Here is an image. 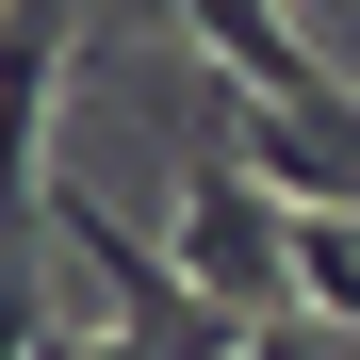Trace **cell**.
<instances>
[{
	"label": "cell",
	"mask_w": 360,
	"mask_h": 360,
	"mask_svg": "<svg viewBox=\"0 0 360 360\" xmlns=\"http://www.w3.org/2000/svg\"><path fill=\"white\" fill-rule=\"evenodd\" d=\"M295 311L360 328V213H311V197H295Z\"/></svg>",
	"instance_id": "cell-3"
},
{
	"label": "cell",
	"mask_w": 360,
	"mask_h": 360,
	"mask_svg": "<svg viewBox=\"0 0 360 360\" xmlns=\"http://www.w3.org/2000/svg\"><path fill=\"white\" fill-rule=\"evenodd\" d=\"M180 278L213 295V311H295V197L246 164V148H197V180H180Z\"/></svg>",
	"instance_id": "cell-1"
},
{
	"label": "cell",
	"mask_w": 360,
	"mask_h": 360,
	"mask_svg": "<svg viewBox=\"0 0 360 360\" xmlns=\"http://www.w3.org/2000/svg\"><path fill=\"white\" fill-rule=\"evenodd\" d=\"M229 360H360V328H328V311H262Z\"/></svg>",
	"instance_id": "cell-4"
},
{
	"label": "cell",
	"mask_w": 360,
	"mask_h": 360,
	"mask_svg": "<svg viewBox=\"0 0 360 360\" xmlns=\"http://www.w3.org/2000/svg\"><path fill=\"white\" fill-rule=\"evenodd\" d=\"M180 33H197V66L246 82V98H328V82H360V66H328V49L295 33V0H180Z\"/></svg>",
	"instance_id": "cell-2"
}]
</instances>
